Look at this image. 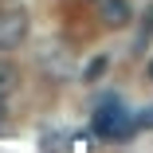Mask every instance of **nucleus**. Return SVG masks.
<instances>
[{"mask_svg": "<svg viewBox=\"0 0 153 153\" xmlns=\"http://www.w3.org/2000/svg\"><path fill=\"white\" fill-rule=\"evenodd\" d=\"M94 130H98L102 137H130V134H134V118L122 110L118 102H102V106L94 110Z\"/></svg>", "mask_w": 153, "mask_h": 153, "instance_id": "f257e3e1", "label": "nucleus"}, {"mask_svg": "<svg viewBox=\"0 0 153 153\" xmlns=\"http://www.w3.org/2000/svg\"><path fill=\"white\" fill-rule=\"evenodd\" d=\"M27 36V12L24 8H0V51L20 47Z\"/></svg>", "mask_w": 153, "mask_h": 153, "instance_id": "f03ea898", "label": "nucleus"}, {"mask_svg": "<svg viewBox=\"0 0 153 153\" xmlns=\"http://www.w3.org/2000/svg\"><path fill=\"white\" fill-rule=\"evenodd\" d=\"M98 16H102L106 27H126L134 12H130L126 0H98Z\"/></svg>", "mask_w": 153, "mask_h": 153, "instance_id": "7ed1b4c3", "label": "nucleus"}, {"mask_svg": "<svg viewBox=\"0 0 153 153\" xmlns=\"http://www.w3.org/2000/svg\"><path fill=\"white\" fill-rule=\"evenodd\" d=\"M16 90V67L12 63H0V102Z\"/></svg>", "mask_w": 153, "mask_h": 153, "instance_id": "20e7f679", "label": "nucleus"}, {"mask_svg": "<svg viewBox=\"0 0 153 153\" xmlns=\"http://www.w3.org/2000/svg\"><path fill=\"white\" fill-rule=\"evenodd\" d=\"M43 153H63V134H51V137H43Z\"/></svg>", "mask_w": 153, "mask_h": 153, "instance_id": "39448f33", "label": "nucleus"}, {"mask_svg": "<svg viewBox=\"0 0 153 153\" xmlns=\"http://www.w3.org/2000/svg\"><path fill=\"white\" fill-rule=\"evenodd\" d=\"M102 71H106V59H94V63H90V67H86V79H98Z\"/></svg>", "mask_w": 153, "mask_h": 153, "instance_id": "423d86ee", "label": "nucleus"}, {"mask_svg": "<svg viewBox=\"0 0 153 153\" xmlns=\"http://www.w3.org/2000/svg\"><path fill=\"white\" fill-rule=\"evenodd\" d=\"M134 126H153V106H145V110L134 118Z\"/></svg>", "mask_w": 153, "mask_h": 153, "instance_id": "0eeeda50", "label": "nucleus"}, {"mask_svg": "<svg viewBox=\"0 0 153 153\" xmlns=\"http://www.w3.org/2000/svg\"><path fill=\"white\" fill-rule=\"evenodd\" d=\"M0 126H4V106H0Z\"/></svg>", "mask_w": 153, "mask_h": 153, "instance_id": "6e6552de", "label": "nucleus"}, {"mask_svg": "<svg viewBox=\"0 0 153 153\" xmlns=\"http://www.w3.org/2000/svg\"><path fill=\"white\" fill-rule=\"evenodd\" d=\"M149 24H153V8H149Z\"/></svg>", "mask_w": 153, "mask_h": 153, "instance_id": "1a4fd4ad", "label": "nucleus"}, {"mask_svg": "<svg viewBox=\"0 0 153 153\" xmlns=\"http://www.w3.org/2000/svg\"><path fill=\"white\" fill-rule=\"evenodd\" d=\"M149 75H153V63H149Z\"/></svg>", "mask_w": 153, "mask_h": 153, "instance_id": "9d476101", "label": "nucleus"}]
</instances>
